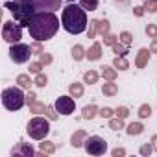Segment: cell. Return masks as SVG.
Segmentation results:
<instances>
[{
	"mask_svg": "<svg viewBox=\"0 0 157 157\" xmlns=\"http://www.w3.org/2000/svg\"><path fill=\"white\" fill-rule=\"evenodd\" d=\"M59 30V19L54 15V11H37L28 26L30 37L33 41H48L52 39Z\"/></svg>",
	"mask_w": 157,
	"mask_h": 157,
	"instance_id": "1",
	"label": "cell"
},
{
	"mask_svg": "<svg viewBox=\"0 0 157 157\" xmlns=\"http://www.w3.org/2000/svg\"><path fill=\"white\" fill-rule=\"evenodd\" d=\"M87 13L82 6H76L74 2H70L67 8H63L61 11V26L65 28V32L72 33V35H80L87 30Z\"/></svg>",
	"mask_w": 157,
	"mask_h": 157,
	"instance_id": "2",
	"label": "cell"
},
{
	"mask_svg": "<svg viewBox=\"0 0 157 157\" xmlns=\"http://www.w3.org/2000/svg\"><path fill=\"white\" fill-rule=\"evenodd\" d=\"M4 8H6V10H10V11L13 13V19H15L21 26H26V28L30 26V22H32L33 15L39 11L35 4H17V2H6V4H4Z\"/></svg>",
	"mask_w": 157,
	"mask_h": 157,
	"instance_id": "3",
	"label": "cell"
},
{
	"mask_svg": "<svg viewBox=\"0 0 157 157\" xmlns=\"http://www.w3.org/2000/svg\"><path fill=\"white\" fill-rule=\"evenodd\" d=\"M26 104V94L22 93L21 85L19 87H8L2 91V105L8 111H19Z\"/></svg>",
	"mask_w": 157,
	"mask_h": 157,
	"instance_id": "4",
	"label": "cell"
},
{
	"mask_svg": "<svg viewBox=\"0 0 157 157\" xmlns=\"http://www.w3.org/2000/svg\"><path fill=\"white\" fill-rule=\"evenodd\" d=\"M26 131L32 139L35 140H44V137L50 133V122L43 117H33L28 124H26Z\"/></svg>",
	"mask_w": 157,
	"mask_h": 157,
	"instance_id": "5",
	"label": "cell"
},
{
	"mask_svg": "<svg viewBox=\"0 0 157 157\" xmlns=\"http://www.w3.org/2000/svg\"><path fill=\"white\" fill-rule=\"evenodd\" d=\"M33 56V50L30 44H24V43H15L10 46V57L13 63L17 65H22V63H28L30 57Z\"/></svg>",
	"mask_w": 157,
	"mask_h": 157,
	"instance_id": "6",
	"label": "cell"
},
{
	"mask_svg": "<svg viewBox=\"0 0 157 157\" xmlns=\"http://www.w3.org/2000/svg\"><path fill=\"white\" fill-rule=\"evenodd\" d=\"M2 39L10 44H15V43H21L22 39V26L15 21H6L4 26H2Z\"/></svg>",
	"mask_w": 157,
	"mask_h": 157,
	"instance_id": "7",
	"label": "cell"
},
{
	"mask_svg": "<svg viewBox=\"0 0 157 157\" xmlns=\"http://www.w3.org/2000/svg\"><path fill=\"white\" fill-rule=\"evenodd\" d=\"M83 148L89 155H104L107 151V140L98 135H91V137H87Z\"/></svg>",
	"mask_w": 157,
	"mask_h": 157,
	"instance_id": "8",
	"label": "cell"
},
{
	"mask_svg": "<svg viewBox=\"0 0 157 157\" xmlns=\"http://www.w3.org/2000/svg\"><path fill=\"white\" fill-rule=\"evenodd\" d=\"M54 107H56V111H57L59 115H63V117H68V115H72V113H74V109H76L74 96H67V94L59 96V98L56 100Z\"/></svg>",
	"mask_w": 157,
	"mask_h": 157,
	"instance_id": "9",
	"label": "cell"
},
{
	"mask_svg": "<svg viewBox=\"0 0 157 157\" xmlns=\"http://www.w3.org/2000/svg\"><path fill=\"white\" fill-rule=\"evenodd\" d=\"M63 0H35V6L39 11H57L61 10Z\"/></svg>",
	"mask_w": 157,
	"mask_h": 157,
	"instance_id": "10",
	"label": "cell"
},
{
	"mask_svg": "<svg viewBox=\"0 0 157 157\" xmlns=\"http://www.w3.org/2000/svg\"><path fill=\"white\" fill-rule=\"evenodd\" d=\"M11 155L15 157V155H24V157H33L35 155V150L32 148V144H28V142H24V140H21L13 150H11Z\"/></svg>",
	"mask_w": 157,
	"mask_h": 157,
	"instance_id": "11",
	"label": "cell"
},
{
	"mask_svg": "<svg viewBox=\"0 0 157 157\" xmlns=\"http://www.w3.org/2000/svg\"><path fill=\"white\" fill-rule=\"evenodd\" d=\"M150 54H151V52H150L148 48H140L139 54H137V57H135V67H137V68H144V67L148 65Z\"/></svg>",
	"mask_w": 157,
	"mask_h": 157,
	"instance_id": "12",
	"label": "cell"
},
{
	"mask_svg": "<svg viewBox=\"0 0 157 157\" xmlns=\"http://www.w3.org/2000/svg\"><path fill=\"white\" fill-rule=\"evenodd\" d=\"M87 131H83V129H78L74 135H72V139H70V144L74 146V148H82L83 144H85V140H87Z\"/></svg>",
	"mask_w": 157,
	"mask_h": 157,
	"instance_id": "13",
	"label": "cell"
},
{
	"mask_svg": "<svg viewBox=\"0 0 157 157\" xmlns=\"http://www.w3.org/2000/svg\"><path fill=\"white\" fill-rule=\"evenodd\" d=\"M102 57V44L100 43H93V46L87 50V59L89 61H98Z\"/></svg>",
	"mask_w": 157,
	"mask_h": 157,
	"instance_id": "14",
	"label": "cell"
},
{
	"mask_svg": "<svg viewBox=\"0 0 157 157\" xmlns=\"http://www.w3.org/2000/svg\"><path fill=\"white\" fill-rule=\"evenodd\" d=\"M98 111H100V109H98L94 104H91V105H85V107H83V111H82V117H83L85 120H91V118H94V117L98 115Z\"/></svg>",
	"mask_w": 157,
	"mask_h": 157,
	"instance_id": "15",
	"label": "cell"
},
{
	"mask_svg": "<svg viewBox=\"0 0 157 157\" xmlns=\"http://www.w3.org/2000/svg\"><path fill=\"white\" fill-rule=\"evenodd\" d=\"M83 57H87V50H85L82 44L72 46V59H74V61H82Z\"/></svg>",
	"mask_w": 157,
	"mask_h": 157,
	"instance_id": "16",
	"label": "cell"
},
{
	"mask_svg": "<svg viewBox=\"0 0 157 157\" xmlns=\"http://www.w3.org/2000/svg\"><path fill=\"white\" fill-rule=\"evenodd\" d=\"M113 67L118 68V70H128L129 68V61L126 59V56H117L113 59Z\"/></svg>",
	"mask_w": 157,
	"mask_h": 157,
	"instance_id": "17",
	"label": "cell"
},
{
	"mask_svg": "<svg viewBox=\"0 0 157 157\" xmlns=\"http://www.w3.org/2000/svg\"><path fill=\"white\" fill-rule=\"evenodd\" d=\"M118 93V87H117V83H113V82H107V83H104L102 85V94L104 96H115Z\"/></svg>",
	"mask_w": 157,
	"mask_h": 157,
	"instance_id": "18",
	"label": "cell"
},
{
	"mask_svg": "<svg viewBox=\"0 0 157 157\" xmlns=\"http://www.w3.org/2000/svg\"><path fill=\"white\" fill-rule=\"evenodd\" d=\"M142 131H144V126H142L140 122H131L129 126H126V133L131 135V137H133V135H140Z\"/></svg>",
	"mask_w": 157,
	"mask_h": 157,
	"instance_id": "19",
	"label": "cell"
},
{
	"mask_svg": "<svg viewBox=\"0 0 157 157\" xmlns=\"http://www.w3.org/2000/svg\"><path fill=\"white\" fill-rule=\"evenodd\" d=\"M80 6L85 11H96L100 6V0H80Z\"/></svg>",
	"mask_w": 157,
	"mask_h": 157,
	"instance_id": "20",
	"label": "cell"
},
{
	"mask_svg": "<svg viewBox=\"0 0 157 157\" xmlns=\"http://www.w3.org/2000/svg\"><path fill=\"white\" fill-rule=\"evenodd\" d=\"M68 93H70V96H74V98H80V96H83V85L74 82V83L68 85Z\"/></svg>",
	"mask_w": 157,
	"mask_h": 157,
	"instance_id": "21",
	"label": "cell"
},
{
	"mask_svg": "<svg viewBox=\"0 0 157 157\" xmlns=\"http://www.w3.org/2000/svg\"><path fill=\"white\" fill-rule=\"evenodd\" d=\"M98 78H100V74L96 70H89V72L83 74V82L89 83V85H94V83H98Z\"/></svg>",
	"mask_w": 157,
	"mask_h": 157,
	"instance_id": "22",
	"label": "cell"
},
{
	"mask_svg": "<svg viewBox=\"0 0 157 157\" xmlns=\"http://www.w3.org/2000/svg\"><path fill=\"white\" fill-rule=\"evenodd\" d=\"M17 83L22 87V89H30L32 85H33V82H32V78L28 76V74H19L17 76Z\"/></svg>",
	"mask_w": 157,
	"mask_h": 157,
	"instance_id": "23",
	"label": "cell"
},
{
	"mask_svg": "<svg viewBox=\"0 0 157 157\" xmlns=\"http://www.w3.org/2000/svg\"><path fill=\"white\" fill-rule=\"evenodd\" d=\"M102 76L107 82H115L117 80V70L113 67H102Z\"/></svg>",
	"mask_w": 157,
	"mask_h": 157,
	"instance_id": "24",
	"label": "cell"
},
{
	"mask_svg": "<svg viewBox=\"0 0 157 157\" xmlns=\"http://www.w3.org/2000/svg\"><path fill=\"white\" fill-rule=\"evenodd\" d=\"M39 150H41L43 153H48V155H50V153H54V151H56V144H54V142H50V140H44V142H41V144H39Z\"/></svg>",
	"mask_w": 157,
	"mask_h": 157,
	"instance_id": "25",
	"label": "cell"
},
{
	"mask_svg": "<svg viewBox=\"0 0 157 157\" xmlns=\"http://www.w3.org/2000/svg\"><path fill=\"white\" fill-rule=\"evenodd\" d=\"M96 28H98V33H100L102 37H104V35H107V33H109V21H105V19H100Z\"/></svg>",
	"mask_w": 157,
	"mask_h": 157,
	"instance_id": "26",
	"label": "cell"
},
{
	"mask_svg": "<svg viewBox=\"0 0 157 157\" xmlns=\"http://www.w3.org/2000/svg\"><path fill=\"white\" fill-rule=\"evenodd\" d=\"M109 128H111L113 131L122 129V128H124V118H120V117H117V118H109Z\"/></svg>",
	"mask_w": 157,
	"mask_h": 157,
	"instance_id": "27",
	"label": "cell"
},
{
	"mask_svg": "<svg viewBox=\"0 0 157 157\" xmlns=\"http://www.w3.org/2000/svg\"><path fill=\"white\" fill-rule=\"evenodd\" d=\"M46 107H48V105H44V104H41V102H33V104L30 105V111L35 113V115H41V113H46Z\"/></svg>",
	"mask_w": 157,
	"mask_h": 157,
	"instance_id": "28",
	"label": "cell"
},
{
	"mask_svg": "<svg viewBox=\"0 0 157 157\" xmlns=\"http://www.w3.org/2000/svg\"><path fill=\"white\" fill-rule=\"evenodd\" d=\"M46 83H48V78H46V74L39 72V74L35 76V80H33V85H37V87H46Z\"/></svg>",
	"mask_w": 157,
	"mask_h": 157,
	"instance_id": "29",
	"label": "cell"
},
{
	"mask_svg": "<svg viewBox=\"0 0 157 157\" xmlns=\"http://www.w3.org/2000/svg\"><path fill=\"white\" fill-rule=\"evenodd\" d=\"M111 48H113V52H115L117 56H126V54H128V46H126L124 43H117V44H113Z\"/></svg>",
	"mask_w": 157,
	"mask_h": 157,
	"instance_id": "30",
	"label": "cell"
},
{
	"mask_svg": "<svg viewBox=\"0 0 157 157\" xmlns=\"http://www.w3.org/2000/svg\"><path fill=\"white\" fill-rule=\"evenodd\" d=\"M140 118H150V115H151V107L148 105V104H142L140 107H139V113H137Z\"/></svg>",
	"mask_w": 157,
	"mask_h": 157,
	"instance_id": "31",
	"label": "cell"
},
{
	"mask_svg": "<svg viewBox=\"0 0 157 157\" xmlns=\"http://www.w3.org/2000/svg\"><path fill=\"white\" fill-rule=\"evenodd\" d=\"M120 43H124L126 46H129V44L133 43V35H131L129 32H122V33H120Z\"/></svg>",
	"mask_w": 157,
	"mask_h": 157,
	"instance_id": "32",
	"label": "cell"
},
{
	"mask_svg": "<svg viewBox=\"0 0 157 157\" xmlns=\"http://www.w3.org/2000/svg\"><path fill=\"white\" fill-rule=\"evenodd\" d=\"M151 151H153V146H151V142H148V144H142V146L139 148V153H140V155H144V157H148Z\"/></svg>",
	"mask_w": 157,
	"mask_h": 157,
	"instance_id": "33",
	"label": "cell"
},
{
	"mask_svg": "<svg viewBox=\"0 0 157 157\" xmlns=\"http://www.w3.org/2000/svg\"><path fill=\"white\" fill-rule=\"evenodd\" d=\"M96 26H98V21H96V19L89 22V39H94V35H96V32H98Z\"/></svg>",
	"mask_w": 157,
	"mask_h": 157,
	"instance_id": "34",
	"label": "cell"
},
{
	"mask_svg": "<svg viewBox=\"0 0 157 157\" xmlns=\"http://www.w3.org/2000/svg\"><path fill=\"white\" fill-rule=\"evenodd\" d=\"M117 41H118V37H117V35H113V33H107V35H104V44H107V46H113V44H117Z\"/></svg>",
	"mask_w": 157,
	"mask_h": 157,
	"instance_id": "35",
	"label": "cell"
},
{
	"mask_svg": "<svg viewBox=\"0 0 157 157\" xmlns=\"http://www.w3.org/2000/svg\"><path fill=\"white\" fill-rule=\"evenodd\" d=\"M144 10L148 13H155L157 11V2H153V0H146V2H144Z\"/></svg>",
	"mask_w": 157,
	"mask_h": 157,
	"instance_id": "36",
	"label": "cell"
},
{
	"mask_svg": "<svg viewBox=\"0 0 157 157\" xmlns=\"http://www.w3.org/2000/svg\"><path fill=\"white\" fill-rule=\"evenodd\" d=\"M113 113H115V111H113L111 107H102V109L98 111V115H100L102 118H113Z\"/></svg>",
	"mask_w": 157,
	"mask_h": 157,
	"instance_id": "37",
	"label": "cell"
},
{
	"mask_svg": "<svg viewBox=\"0 0 157 157\" xmlns=\"http://www.w3.org/2000/svg\"><path fill=\"white\" fill-rule=\"evenodd\" d=\"M146 35L151 39H157V26L155 24H148L146 26Z\"/></svg>",
	"mask_w": 157,
	"mask_h": 157,
	"instance_id": "38",
	"label": "cell"
},
{
	"mask_svg": "<svg viewBox=\"0 0 157 157\" xmlns=\"http://www.w3.org/2000/svg\"><path fill=\"white\" fill-rule=\"evenodd\" d=\"M39 61H41L43 65H50V63H52V56H50L48 52H41V54H39Z\"/></svg>",
	"mask_w": 157,
	"mask_h": 157,
	"instance_id": "39",
	"label": "cell"
},
{
	"mask_svg": "<svg viewBox=\"0 0 157 157\" xmlns=\"http://www.w3.org/2000/svg\"><path fill=\"white\" fill-rule=\"evenodd\" d=\"M41 68H43V63H41V61L30 63V72H32V74H39V72H41Z\"/></svg>",
	"mask_w": 157,
	"mask_h": 157,
	"instance_id": "40",
	"label": "cell"
},
{
	"mask_svg": "<svg viewBox=\"0 0 157 157\" xmlns=\"http://www.w3.org/2000/svg\"><path fill=\"white\" fill-rule=\"evenodd\" d=\"M115 113H117V117H120V118H126V117L129 115V109H128L126 105H120V107H118Z\"/></svg>",
	"mask_w": 157,
	"mask_h": 157,
	"instance_id": "41",
	"label": "cell"
},
{
	"mask_svg": "<svg viewBox=\"0 0 157 157\" xmlns=\"http://www.w3.org/2000/svg\"><path fill=\"white\" fill-rule=\"evenodd\" d=\"M46 115H48L50 120H56V118H57V111H56V107L48 105V107H46Z\"/></svg>",
	"mask_w": 157,
	"mask_h": 157,
	"instance_id": "42",
	"label": "cell"
},
{
	"mask_svg": "<svg viewBox=\"0 0 157 157\" xmlns=\"http://www.w3.org/2000/svg\"><path fill=\"white\" fill-rule=\"evenodd\" d=\"M111 153H113V157H124L126 155V150L124 148H115Z\"/></svg>",
	"mask_w": 157,
	"mask_h": 157,
	"instance_id": "43",
	"label": "cell"
},
{
	"mask_svg": "<svg viewBox=\"0 0 157 157\" xmlns=\"http://www.w3.org/2000/svg\"><path fill=\"white\" fill-rule=\"evenodd\" d=\"M144 11H146V10H144V6H137V8H133V13H135L137 17H142V15H144Z\"/></svg>",
	"mask_w": 157,
	"mask_h": 157,
	"instance_id": "44",
	"label": "cell"
},
{
	"mask_svg": "<svg viewBox=\"0 0 157 157\" xmlns=\"http://www.w3.org/2000/svg\"><path fill=\"white\" fill-rule=\"evenodd\" d=\"M35 98H37V96H35L33 93H28V94H26V104H28V105H32L33 102H37Z\"/></svg>",
	"mask_w": 157,
	"mask_h": 157,
	"instance_id": "45",
	"label": "cell"
},
{
	"mask_svg": "<svg viewBox=\"0 0 157 157\" xmlns=\"http://www.w3.org/2000/svg\"><path fill=\"white\" fill-rule=\"evenodd\" d=\"M32 50H33L35 54H41V52H43V48H41V43H39V41H35V43L32 44Z\"/></svg>",
	"mask_w": 157,
	"mask_h": 157,
	"instance_id": "46",
	"label": "cell"
},
{
	"mask_svg": "<svg viewBox=\"0 0 157 157\" xmlns=\"http://www.w3.org/2000/svg\"><path fill=\"white\" fill-rule=\"evenodd\" d=\"M150 52H151V54H157V39H151V44H150Z\"/></svg>",
	"mask_w": 157,
	"mask_h": 157,
	"instance_id": "47",
	"label": "cell"
},
{
	"mask_svg": "<svg viewBox=\"0 0 157 157\" xmlns=\"http://www.w3.org/2000/svg\"><path fill=\"white\" fill-rule=\"evenodd\" d=\"M151 146H153V151H157V135L151 137Z\"/></svg>",
	"mask_w": 157,
	"mask_h": 157,
	"instance_id": "48",
	"label": "cell"
},
{
	"mask_svg": "<svg viewBox=\"0 0 157 157\" xmlns=\"http://www.w3.org/2000/svg\"><path fill=\"white\" fill-rule=\"evenodd\" d=\"M17 4H35V0H15Z\"/></svg>",
	"mask_w": 157,
	"mask_h": 157,
	"instance_id": "49",
	"label": "cell"
},
{
	"mask_svg": "<svg viewBox=\"0 0 157 157\" xmlns=\"http://www.w3.org/2000/svg\"><path fill=\"white\" fill-rule=\"evenodd\" d=\"M67 2H68V4H70V2H76V0H67Z\"/></svg>",
	"mask_w": 157,
	"mask_h": 157,
	"instance_id": "50",
	"label": "cell"
},
{
	"mask_svg": "<svg viewBox=\"0 0 157 157\" xmlns=\"http://www.w3.org/2000/svg\"><path fill=\"white\" fill-rule=\"evenodd\" d=\"M118 2H124V0H118Z\"/></svg>",
	"mask_w": 157,
	"mask_h": 157,
	"instance_id": "51",
	"label": "cell"
},
{
	"mask_svg": "<svg viewBox=\"0 0 157 157\" xmlns=\"http://www.w3.org/2000/svg\"><path fill=\"white\" fill-rule=\"evenodd\" d=\"M153 2H157V0H153Z\"/></svg>",
	"mask_w": 157,
	"mask_h": 157,
	"instance_id": "52",
	"label": "cell"
}]
</instances>
